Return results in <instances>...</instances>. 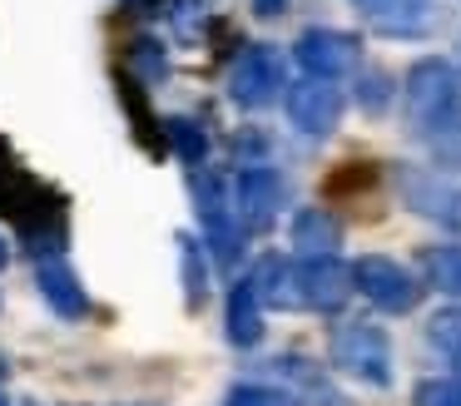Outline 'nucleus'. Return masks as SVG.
Returning a JSON list of instances; mask_svg holds the SVG:
<instances>
[{
	"label": "nucleus",
	"instance_id": "30",
	"mask_svg": "<svg viewBox=\"0 0 461 406\" xmlns=\"http://www.w3.org/2000/svg\"><path fill=\"white\" fill-rule=\"evenodd\" d=\"M0 406H11V401H5V392H0Z\"/></svg>",
	"mask_w": 461,
	"mask_h": 406
},
{
	"label": "nucleus",
	"instance_id": "18",
	"mask_svg": "<svg viewBox=\"0 0 461 406\" xmlns=\"http://www.w3.org/2000/svg\"><path fill=\"white\" fill-rule=\"evenodd\" d=\"M164 139H169V149L189 168H203V158H209V134H203V124H194L189 114H174V119H164Z\"/></svg>",
	"mask_w": 461,
	"mask_h": 406
},
{
	"label": "nucleus",
	"instance_id": "16",
	"mask_svg": "<svg viewBox=\"0 0 461 406\" xmlns=\"http://www.w3.org/2000/svg\"><path fill=\"white\" fill-rule=\"evenodd\" d=\"M249 283L258 287V297H263V302H273V307H303V297H298V267H293L288 257H278V253L258 257V267H253Z\"/></svg>",
	"mask_w": 461,
	"mask_h": 406
},
{
	"label": "nucleus",
	"instance_id": "2",
	"mask_svg": "<svg viewBox=\"0 0 461 406\" xmlns=\"http://www.w3.org/2000/svg\"><path fill=\"white\" fill-rule=\"evenodd\" d=\"M407 124L417 129L421 139H437L451 119L461 114V75L447 65V59H417L407 69Z\"/></svg>",
	"mask_w": 461,
	"mask_h": 406
},
{
	"label": "nucleus",
	"instance_id": "7",
	"mask_svg": "<svg viewBox=\"0 0 461 406\" xmlns=\"http://www.w3.org/2000/svg\"><path fill=\"white\" fill-rule=\"evenodd\" d=\"M352 277H357V293L382 312H411L421 302V283L392 257H362L352 267Z\"/></svg>",
	"mask_w": 461,
	"mask_h": 406
},
{
	"label": "nucleus",
	"instance_id": "21",
	"mask_svg": "<svg viewBox=\"0 0 461 406\" xmlns=\"http://www.w3.org/2000/svg\"><path fill=\"white\" fill-rule=\"evenodd\" d=\"M427 342L447 356L451 366H461V307H441L427 322Z\"/></svg>",
	"mask_w": 461,
	"mask_h": 406
},
{
	"label": "nucleus",
	"instance_id": "10",
	"mask_svg": "<svg viewBox=\"0 0 461 406\" xmlns=\"http://www.w3.org/2000/svg\"><path fill=\"white\" fill-rule=\"evenodd\" d=\"M352 10L367 20V30H377L387 40H417L437 20L431 0H352Z\"/></svg>",
	"mask_w": 461,
	"mask_h": 406
},
{
	"label": "nucleus",
	"instance_id": "1",
	"mask_svg": "<svg viewBox=\"0 0 461 406\" xmlns=\"http://www.w3.org/2000/svg\"><path fill=\"white\" fill-rule=\"evenodd\" d=\"M0 213L11 218L25 233V243H35V257H55L65 248V203L60 194L41 184L21 158L11 154V144L0 139Z\"/></svg>",
	"mask_w": 461,
	"mask_h": 406
},
{
	"label": "nucleus",
	"instance_id": "3",
	"mask_svg": "<svg viewBox=\"0 0 461 406\" xmlns=\"http://www.w3.org/2000/svg\"><path fill=\"white\" fill-rule=\"evenodd\" d=\"M189 194H194L199 223H203V233H209L219 263L233 267V263H239V253H243V223H239V213H233L229 184H223L213 168H194V174H189Z\"/></svg>",
	"mask_w": 461,
	"mask_h": 406
},
{
	"label": "nucleus",
	"instance_id": "20",
	"mask_svg": "<svg viewBox=\"0 0 461 406\" xmlns=\"http://www.w3.org/2000/svg\"><path fill=\"white\" fill-rule=\"evenodd\" d=\"M421 267H427L431 287L461 297V243H437V248H427V253H421Z\"/></svg>",
	"mask_w": 461,
	"mask_h": 406
},
{
	"label": "nucleus",
	"instance_id": "5",
	"mask_svg": "<svg viewBox=\"0 0 461 406\" xmlns=\"http://www.w3.org/2000/svg\"><path fill=\"white\" fill-rule=\"evenodd\" d=\"M229 194H233V213H239L243 233H263L278 218L283 198H288V184L268 164H239V174L229 178Z\"/></svg>",
	"mask_w": 461,
	"mask_h": 406
},
{
	"label": "nucleus",
	"instance_id": "19",
	"mask_svg": "<svg viewBox=\"0 0 461 406\" xmlns=\"http://www.w3.org/2000/svg\"><path fill=\"white\" fill-rule=\"evenodd\" d=\"M179 273H184V302L199 307L209 297V267H203V253H199V238L194 233H179Z\"/></svg>",
	"mask_w": 461,
	"mask_h": 406
},
{
	"label": "nucleus",
	"instance_id": "29",
	"mask_svg": "<svg viewBox=\"0 0 461 406\" xmlns=\"http://www.w3.org/2000/svg\"><path fill=\"white\" fill-rule=\"evenodd\" d=\"M456 69H461V40H456Z\"/></svg>",
	"mask_w": 461,
	"mask_h": 406
},
{
	"label": "nucleus",
	"instance_id": "6",
	"mask_svg": "<svg viewBox=\"0 0 461 406\" xmlns=\"http://www.w3.org/2000/svg\"><path fill=\"white\" fill-rule=\"evenodd\" d=\"M283 89V55L273 45H249L229 65V99L239 109H268Z\"/></svg>",
	"mask_w": 461,
	"mask_h": 406
},
{
	"label": "nucleus",
	"instance_id": "14",
	"mask_svg": "<svg viewBox=\"0 0 461 406\" xmlns=\"http://www.w3.org/2000/svg\"><path fill=\"white\" fill-rule=\"evenodd\" d=\"M293 248L303 257H332L342 248V223L328 213V208H303L293 218Z\"/></svg>",
	"mask_w": 461,
	"mask_h": 406
},
{
	"label": "nucleus",
	"instance_id": "17",
	"mask_svg": "<svg viewBox=\"0 0 461 406\" xmlns=\"http://www.w3.org/2000/svg\"><path fill=\"white\" fill-rule=\"evenodd\" d=\"M120 104H124V114H130V124H134V139H140V149H144V154H164L159 119H154L149 99H144V85L130 75V69L120 75Z\"/></svg>",
	"mask_w": 461,
	"mask_h": 406
},
{
	"label": "nucleus",
	"instance_id": "24",
	"mask_svg": "<svg viewBox=\"0 0 461 406\" xmlns=\"http://www.w3.org/2000/svg\"><path fill=\"white\" fill-rule=\"evenodd\" d=\"M130 69H140L144 79H164V75H169V59L159 55L154 40H134V45H130Z\"/></svg>",
	"mask_w": 461,
	"mask_h": 406
},
{
	"label": "nucleus",
	"instance_id": "12",
	"mask_svg": "<svg viewBox=\"0 0 461 406\" xmlns=\"http://www.w3.org/2000/svg\"><path fill=\"white\" fill-rule=\"evenodd\" d=\"M402 198L421 218H437L441 228H456L461 233V188L456 184H447L437 174H402Z\"/></svg>",
	"mask_w": 461,
	"mask_h": 406
},
{
	"label": "nucleus",
	"instance_id": "23",
	"mask_svg": "<svg viewBox=\"0 0 461 406\" xmlns=\"http://www.w3.org/2000/svg\"><path fill=\"white\" fill-rule=\"evenodd\" d=\"M411 406H461V382H447V376H427L411 392Z\"/></svg>",
	"mask_w": 461,
	"mask_h": 406
},
{
	"label": "nucleus",
	"instance_id": "8",
	"mask_svg": "<svg viewBox=\"0 0 461 406\" xmlns=\"http://www.w3.org/2000/svg\"><path fill=\"white\" fill-rule=\"evenodd\" d=\"M288 119L298 134L308 139H328L342 119V95L332 79H298L288 85Z\"/></svg>",
	"mask_w": 461,
	"mask_h": 406
},
{
	"label": "nucleus",
	"instance_id": "4",
	"mask_svg": "<svg viewBox=\"0 0 461 406\" xmlns=\"http://www.w3.org/2000/svg\"><path fill=\"white\" fill-rule=\"evenodd\" d=\"M332 366L367 386H392V342L377 322H342L332 332Z\"/></svg>",
	"mask_w": 461,
	"mask_h": 406
},
{
	"label": "nucleus",
	"instance_id": "22",
	"mask_svg": "<svg viewBox=\"0 0 461 406\" xmlns=\"http://www.w3.org/2000/svg\"><path fill=\"white\" fill-rule=\"evenodd\" d=\"M223 406H298V396L283 392V386H263V382H243L229 392Z\"/></svg>",
	"mask_w": 461,
	"mask_h": 406
},
{
	"label": "nucleus",
	"instance_id": "27",
	"mask_svg": "<svg viewBox=\"0 0 461 406\" xmlns=\"http://www.w3.org/2000/svg\"><path fill=\"white\" fill-rule=\"evenodd\" d=\"M253 10H258L263 20H273V15H283V10H288V0H253Z\"/></svg>",
	"mask_w": 461,
	"mask_h": 406
},
{
	"label": "nucleus",
	"instance_id": "9",
	"mask_svg": "<svg viewBox=\"0 0 461 406\" xmlns=\"http://www.w3.org/2000/svg\"><path fill=\"white\" fill-rule=\"evenodd\" d=\"M352 287H357V277H352V267L342 263L338 253L332 257H303L298 263V297L312 312H338L352 297Z\"/></svg>",
	"mask_w": 461,
	"mask_h": 406
},
{
	"label": "nucleus",
	"instance_id": "13",
	"mask_svg": "<svg viewBox=\"0 0 461 406\" xmlns=\"http://www.w3.org/2000/svg\"><path fill=\"white\" fill-rule=\"evenodd\" d=\"M35 287H41V297L60 317H85L90 312V297H85L80 277H75V267L65 263V257H35Z\"/></svg>",
	"mask_w": 461,
	"mask_h": 406
},
{
	"label": "nucleus",
	"instance_id": "15",
	"mask_svg": "<svg viewBox=\"0 0 461 406\" xmlns=\"http://www.w3.org/2000/svg\"><path fill=\"white\" fill-rule=\"evenodd\" d=\"M229 342L233 347H258L263 342V297L249 277L233 283V293H229Z\"/></svg>",
	"mask_w": 461,
	"mask_h": 406
},
{
	"label": "nucleus",
	"instance_id": "26",
	"mask_svg": "<svg viewBox=\"0 0 461 406\" xmlns=\"http://www.w3.org/2000/svg\"><path fill=\"white\" fill-rule=\"evenodd\" d=\"M357 89H362V95H357V99H362V109H372V114H377V109L387 104V75H377V69H367Z\"/></svg>",
	"mask_w": 461,
	"mask_h": 406
},
{
	"label": "nucleus",
	"instance_id": "11",
	"mask_svg": "<svg viewBox=\"0 0 461 406\" xmlns=\"http://www.w3.org/2000/svg\"><path fill=\"white\" fill-rule=\"evenodd\" d=\"M298 65L308 69V79H338L357 65V40L342 35V30H303L298 45H293Z\"/></svg>",
	"mask_w": 461,
	"mask_h": 406
},
{
	"label": "nucleus",
	"instance_id": "25",
	"mask_svg": "<svg viewBox=\"0 0 461 406\" xmlns=\"http://www.w3.org/2000/svg\"><path fill=\"white\" fill-rule=\"evenodd\" d=\"M431 149H437V158H447V164H461V114L451 119L447 129H441L437 139H427Z\"/></svg>",
	"mask_w": 461,
	"mask_h": 406
},
{
	"label": "nucleus",
	"instance_id": "28",
	"mask_svg": "<svg viewBox=\"0 0 461 406\" xmlns=\"http://www.w3.org/2000/svg\"><path fill=\"white\" fill-rule=\"evenodd\" d=\"M5 257H11V248H5V243H0V267H5Z\"/></svg>",
	"mask_w": 461,
	"mask_h": 406
}]
</instances>
